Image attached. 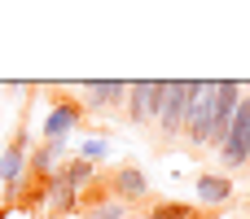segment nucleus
<instances>
[{"instance_id":"1","label":"nucleus","mask_w":250,"mask_h":219,"mask_svg":"<svg viewBox=\"0 0 250 219\" xmlns=\"http://www.w3.org/2000/svg\"><path fill=\"white\" fill-rule=\"evenodd\" d=\"M211 123H215V79H198V92L189 101L185 127H180L189 149H211Z\"/></svg>"},{"instance_id":"2","label":"nucleus","mask_w":250,"mask_h":219,"mask_svg":"<svg viewBox=\"0 0 250 219\" xmlns=\"http://www.w3.org/2000/svg\"><path fill=\"white\" fill-rule=\"evenodd\" d=\"M220 162H224V171L250 167V92L242 97V105H237L229 132H224V140H220Z\"/></svg>"},{"instance_id":"3","label":"nucleus","mask_w":250,"mask_h":219,"mask_svg":"<svg viewBox=\"0 0 250 219\" xmlns=\"http://www.w3.org/2000/svg\"><path fill=\"white\" fill-rule=\"evenodd\" d=\"M163 92H167V79H136V83H127V101H123V114H127V123H136V127H149V123H158Z\"/></svg>"},{"instance_id":"4","label":"nucleus","mask_w":250,"mask_h":219,"mask_svg":"<svg viewBox=\"0 0 250 219\" xmlns=\"http://www.w3.org/2000/svg\"><path fill=\"white\" fill-rule=\"evenodd\" d=\"M26 158H31V132L18 127L13 140L0 149V189H4V202L9 206L18 198V189H22V180H26Z\"/></svg>"},{"instance_id":"5","label":"nucleus","mask_w":250,"mask_h":219,"mask_svg":"<svg viewBox=\"0 0 250 219\" xmlns=\"http://www.w3.org/2000/svg\"><path fill=\"white\" fill-rule=\"evenodd\" d=\"M198 92V79H167V92H163V110H158V132L167 140L180 136L185 127V114H189V101Z\"/></svg>"},{"instance_id":"6","label":"nucleus","mask_w":250,"mask_h":219,"mask_svg":"<svg viewBox=\"0 0 250 219\" xmlns=\"http://www.w3.org/2000/svg\"><path fill=\"white\" fill-rule=\"evenodd\" d=\"M83 119H88L83 101L62 97V101H53V105H48V114H44V123H40V140H57V145H66V140L83 127Z\"/></svg>"},{"instance_id":"7","label":"nucleus","mask_w":250,"mask_h":219,"mask_svg":"<svg viewBox=\"0 0 250 219\" xmlns=\"http://www.w3.org/2000/svg\"><path fill=\"white\" fill-rule=\"evenodd\" d=\"M101 189H105V198H114V202H123V206H136V202L149 198V176H145V167L127 162V167L110 171V176L101 180Z\"/></svg>"},{"instance_id":"8","label":"nucleus","mask_w":250,"mask_h":219,"mask_svg":"<svg viewBox=\"0 0 250 219\" xmlns=\"http://www.w3.org/2000/svg\"><path fill=\"white\" fill-rule=\"evenodd\" d=\"M79 97H83V110L101 114V110H119L127 101V83L123 79H92V83H79Z\"/></svg>"},{"instance_id":"9","label":"nucleus","mask_w":250,"mask_h":219,"mask_svg":"<svg viewBox=\"0 0 250 219\" xmlns=\"http://www.w3.org/2000/svg\"><path fill=\"white\" fill-rule=\"evenodd\" d=\"M66 158H70V145H57V140H40V145H31L26 171H31V176H53V171H57Z\"/></svg>"},{"instance_id":"10","label":"nucleus","mask_w":250,"mask_h":219,"mask_svg":"<svg viewBox=\"0 0 250 219\" xmlns=\"http://www.w3.org/2000/svg\"><path fill=\"white\" fill-rule=\"evenodd\" d=\"M229 198H233V180H229V176H215V171H202V176H198V202H202V206L215 211V206H224Z\"/></svg>"},{"instance_id":"11","label":"nucleus","mask_w":250,"mask_h":219,"mask_svg":"<svg viewBox=\"0 0 250 219\" xmlns=\"http://www.w3.org/2000/svg\"><path fill=\"white\" fill-rule=\"evenodd\" d=\"M145 215H149V219H207V211L185 206V202H154Z\"/></svg>"},{"instance_id":"12","label":"nucleus","mask_w":250,"mask_h":219,"mask_svg":"<svg viewBox=\"0 0 250 219\" xmlns=\"http://www.w3.org/2000/svg\"><path fill=\"white\" fill-rule=\"evenodd\" d=\"M70 158H83V162H101V158H110V136H83L79 140V149H70Z\"/></svg>"},{"instance_id":"13","label":"nucleus","mask_w":250,"mask_h":219,"mask_svg":"<svg viewBox=\"0 0 250 219\" xmlns=\"http://www.w3.org/2000/svg\"><path fill=\"white\" fill-rule=\"evenodd\" d=\"M132 215V206H123V202H114V198H101L97 206H83L79 219H127Z\"/></svg>"},{"instance_id":"14","label":"nucleus","mask_w":250,"mask_h":219,"mask_svg":"<svg viewBox=\"0 0 250 219\" xmlns=\"http://www.w3.org/2000/svg\"><path fill=\"white\" fill-rule=\"evenodd\" d=\"M9 215H13V206H0V219H9Z\"/></svg>"},{"instance_id":"15","label":"nucleus","mask_w":250,"mask_h":219,"mask_svg":"<svg viewBox=\"0 0 250 219\" xmlns=\"http://www.w3.org/2000/svg\"><path fill=\"white\" fill-rule=\"evenodd\" d=\"M246 211H250V206H246Z\"/></svg>"}]
</instances>
